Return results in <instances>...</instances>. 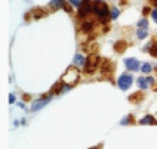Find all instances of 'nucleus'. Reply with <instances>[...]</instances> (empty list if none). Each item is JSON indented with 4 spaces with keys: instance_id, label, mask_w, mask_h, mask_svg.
<instances>
[{
    "instance_id": "f3484780",
    "label": "nucleus",
    "mask_w": 157,
    "mask_h": 149,
    "mask_svg": "<svg viewBox=\"0 0 157 149\" xmlns=\"http://www.w3.org/2000/svg\"><path fill=\"white\" fill-rule=\"evenodd\" d=\"M151 16H152V19H154V21L157 22V8H154V10H152V13H151Z\"/></svg>"
},
{
    "instance_id": "b1692460",
    "label": "nucleus",
    "mask_w": 157,
    "mask_h": 149,
    "mask_svg": "<svg viewBox=\"0 0 157 149\" xmlns=\"http://www.w3.org/2000/svg\"><path fill=\"white\" fill-rule=\"evenodd\" d=\"M93 149H99V148H93Z\"/></svg>"
},
{
    "instance_id": "f8f14e48",
    "label": "nucleus",
    "mask_w": 157,
    "mask_h": 149,
    "mask_svg": "<svg viewBox=\"0 0 157 149\" xmlns=\"http://www.w3.org/2000/svg\"><path fill=\"white\" fill-rule=\"evenodd\" d=\"M124 47H126V43H116L115 44V49H118V52H124Z\"/></svg>"
},
{
    "instance_id": "5701e85b",
    "label": "nucleus",
    "mask_w": 157,
    "mask_h": 149,
    "mask_svg": "<svg viewBox=\"0 0 157 149\" xmlns=\"http://www.w3.org/2000/svg\"><path fill=\"white\" fill-rule=\"evenodd\" d=\"M96 2H102V0H96Z\"/></svg>"
},
{
    "instance_id": "6e6552de",
    "label": "nucleus",
    "mask_w": 157,
    "mask_h": 149,
    "mask_svg": "<svg viewBox=\"0 0 157 149\" xmlns=\"http://www.w3.org/2000/svg\"><path fill=\"white\" fill-rule=\"evenodd\" d=\"M140 124H143V126H148V124H157V121L154 119V116H145L143 119H140Z\"/></svg>"
},
{
    "instance_id": "7ed1b4c3",
    "label": "nucleus",
    "mask_w": 157,
    "mask_h": 149,
    "mask_svg": "<svg viewBox=\"0 0 157 149\" xmlns=\"http://www.w3.org/2000/svg\"><path fill=\"white\" fill-rule=\"evenodd\" d=\"M99 65V57L98 55H90L88 57V60H86V63H85V71L88 72H94V69H96V66Z\"/></svg>"
},
{
    "instance_id": "a211bd4d",
    "label": "nucleus",
    "mask_w": 157,
    "mask_h": 149,
    "mask_svg": "<svg viewBox=\"0 0 157 149\" xmlns=\"http://www.w3.org/2000/svg\"><path fill=\"white\" fill-rule=\"evenodd\" d=\"M129 121H131V116H126V118H124V119L121 121V124H123V126H126V124L129 123Z\"/></svg>"
},
{
    "instance_id": "6ab92c4d",
    "label": "nucleus",
    "mask_w": 157,
    "mask_h": 149,
    "mask_svg": "<svg viewBox=\"0 0 157 149\" xmlns=\"http://www.w3.org/2000/svg\"><path fill=\"white\" fill-rule=\"evenodd\" d=\"M151 53L157 57V44H154V46H152V50H151Z\"/></svg>"
},
{
    "instance_id": "ddd939ff",
    "label": "nucleus",
    "mask_w": 157,
    "mask_h": 149,
    "mask_svg": "<svg viewBox=\"0 0 157 149\" xmlns=\"http://www.w3.org/2000/svg\"><path fill=\"white\" fill-rule=\"evenodd\" d=\"M110 16H112V19H116V17L119 16V10L118 8H113V10L110 11Z\"/></svg>"
},
{
    "instance_id": "9d476101",
    "label": "nucleus",
    "mask_w": 157,
    "mask_h": 149,
    "mask_svg": "<svg viewBox=\"0 0 157 149\" xmlns=\"http://www.w3.org/2000/svg\"><path fill=\"white\" fill-rule=\"evenodd\" d=\"M138 87H140L141 89H146V88H148V80L143 79V77H140V79H138Z\"/></svg>"
},
{
    "instance_id": "2eb2a0df",
    "label": "nucleus",
    "mask_w": 157,
    "mask_h": 149,
    "mask_svg": "<svg viewBox=\"0 0 157 149\" xmlns=\"http://www.w3.org/2000/svg\"><path fill=\"white\" fill-rule=\"evenodd\" d=\"M137 36H138V38H140V39H143V38H146V30H138L137 31Z\"/></svg>"
},
{
    "instance_id": "f257e3e1",
    "label": "nucleus",
    "mask_w": 157,
    "mask_h": 149,
    "mask_svg": "<svg viewBox=\"0 0 157 149\" xmlns=\"http://www.w3.org/2000/svg\"><path fill=\"white\" fill-rule=\"evenodd\" d=\"M93 11H94V14L98 16L101 21H105V19H108V16H110L108 6L105 5L104 2H98V3H94V5H93Z\"/></svg>"
},
{
    "instance_id": "4be33fe9",
    "label": "nucleus",
    "mask_w": 157,
    "mask_h": 149,
    "mask_svg": "<svg viewBox=\"0 0 157 149\" xmlns=\"http://www.w3.org/2000/svg\"><path fill=\"white\" fill-rule=\"evenodd\" d=\"M152 2H154V3H156V5H157V0H152Z\"/></svg>"
},
{
    "instance_id": "4468645a",
    "label": "nucleus",
    "mask_w": 157,
    "mask_h": 149,
    "mask_svg": "<svg viewBox=\"0 0 157 149\" xmlns=\"http://www.w3.org/2000/svg\"><path fill=\"white\" fill-rule=\"evenodd\" d=\"M138 27L143 28V30H146V28H148V21H146V19H141L140 22H138Z\"/></svg>"
},
{
    "instance_id": "9b49d317",
    "label": "nucleus",
    "mask_w": 157,
    "mask_h": 149,
    "mask_svg": "<svg viewBox=\"0 0 157 149\" xmlns=\"http://www.w3.org/2000/svg\"><path fill=\"white\" fill-rule=\"evenodd\" d=\"M151 69H152V66L149 65V63H145V65L141 66V71H143V74H149V72H151Z\"/></svg>"
},
{
    "instance_id": "aec40b11",
    "label": "nucleus",
    "mask_w": 157,
    "mask_h": 149,
    "mask_svg": "<svg viewBox=\"0 0 157 149\" xmlns=\"http://www.w3.org/2000/svg\"><path fill=\"white\" fill-rule=\"evenodd\" d=\"M60 2H61V0H52V2H50V5H52V6H57Z\"/></svg>"
},
{
    "instance_id": "1a4fd4ad",
    "label": "nucleus",
    "mask_w": 157,
    "mask_h": 149,
    "mask_svg": "<svg viewBox=\"0 0 157 149\" xmlns=\"http://www.w3.org/2000/svg\"><path fill=\"white\" fill-rule=\"evenodd\" d=\"M85 58H83V55H80V53H77L76 57H74V65L76 66H85Z\"/></svg>"
},
{
    "instance_id": "423d86ee",
    "label": "nucleus",
    "mask_w": 157,
    "mask_h": 149,
    "mask_svg": "<svg viewBox=\"0 0 157 149\" xmlns=\"http://www.w3.org/2000/svg\"><path fill=\"white\" fill-rule=\"evenodd\" d=\"M126 67L129 71H137V69H140V61H138L137 58H127L126 60Z\"/></svg>"
},
{
    "instance_id": "39448f33",
    "label": "nucleus",
    "mask_w": 157,
    "mask_h": 149,
    "mask_svg": "<svg viewBox=\"0 0 157 149\" xmlns=\"http://www.w3.org/2000/svg\"><path fill=\"white\" fill-rule=\"evenodd\" d=\"M91 8H93V6H91V2H90V0H83V2H82V5L78 6V16L83 19V17L91 11Z\"/></svg>"
},
{
    "instance_id": "dca6fc26",
    "label": "nucleus",
    "mask_w": 157,
    "mask_h": 149,
    "mask_svg": "<svg viewBox=\"0 0 157 149\" xmlns=\"http://www.w3.org/2000/svg\"><path fill=\"white\" fill-rule=\"evenodd\" d=\"M82 2H83V0H69V3H71V5H74V6H80L82 5Z\"/></svg>"
},
{
    "instance_id": "20e7f679",
    "label": "nucleus",
    "mask_w": 157,
    "mask_h": 149,
    "mask_svg": "<svg viewBox=\"0 0 157 149\" xmlns=\"http://www.w3.org/2000/svg\"><path fill=\"white\" fill-rule=\"evenodd\" d=\"M132 85V77L129 74H123V75H119V79H118V87L121 88V89H127L129 87Z\"/></svg>"
},
{
    "instance_id": "f03ea898",
    "label": "nucleus",
    "mask_w": 157,
    "mask_h": 149,
    "mask_svg": "<svg viewBox=\"0 0 157 149\" xmlns=\"http://www.w3.org/2000/svg\"><path fill=\"white\" fill-rule=\"evenodd\" d=\"M77 79H78V71L74 66L69 67V69L66 71V74L63 75V82H66L69 85H74V83L77 82Z\"/></svg>"
},
{
    "instance_id": "0eeeda50",
    "label": "nucleus",
    "mask_w": 157,
    "mask_h": 149,
    "mask_svg": "<svg viewBox=\"0 0 157 149\" xmlns=\"http://www.w3.org/2000/svg\"><path fill=\"white\" fill-rule=\"evenodd\" d=\"M47 102H49V99H44V101H38V102H35L33 105H31V111H38L39 108H43Z\"/></svg>"
},
{
    "instance_id": "412c9836",
    "label": "nucleus",
    "mask_w": 157,
    "mask_h": 149,
    "mask_svg": "<svg viewBox=\"0 0 157 149\" xmlns=\"http://www.w3.org/2000/svg\"><path fill=\"white\" fill-rule=\"evenodd\" d=\"M14 102V96H13V94H10V104H13Z\"/></svg>"
}]
</instances>
